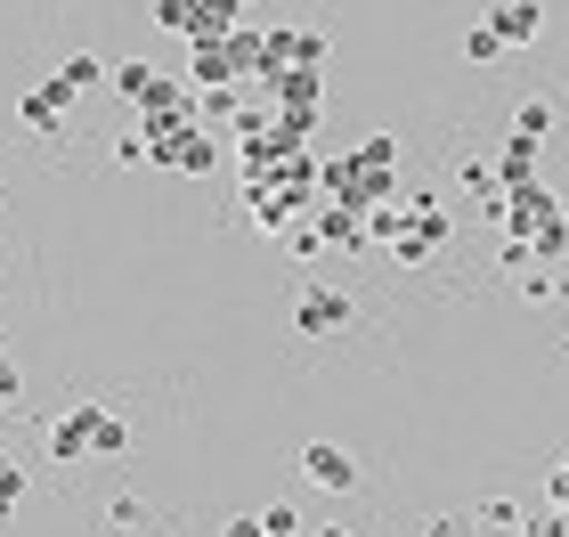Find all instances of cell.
<instances>
[{
	"mask_svg": "<svg viewBox=\"0 0 569 537\" xmlns=\"http://www.w3.org/2000/svg\"><path fill=\"white\" fill-rule=\"evenodd\" d=\"M561 220V203H553V188H537V179H529V188H505V237H521V245H537V237H546V228Z\"/></svg>",
	"mask_w": 569,
	"mask_h": 537,
	"instance_id": "2",
	"label": "cell"
},
{
	"mask_svg": "<svg viewBox=\"0 0 569 537\" xmlns=\"http://www.w3.org/2000/svg\"><path fill=\"white\" fill-rule=\"evenodd\" d=\"M49 456H58V465H90V456H98V448H90V407H82V399L49 424Z\"/></svg>",
	"mask_w": 569,
	"mask_h": 537,
	"instance_id": "8",
	"label": "cell"
},
{
	"mask_svg": "<svg viewBox=\"0 0 569 537\" xmlns=\"http://www.w3.org/2000/svg\"><path fill=\"white\" fill-rule=\"evenodd\" d=\"M301 473H309V489H333V497L358 489V456L333 448V440H309V448H301Z\"/></svg>",
	"mask_w": 569,
	"mask_h": 537,
	"instance_id": "7",
	"label": "cell"
},
{
	"mask_svg": "<svg viewBox=\"0 0 569 537\" xmlns=\"http://www.w3.org/2000/svg\"><path fill=\"white\" fill-rule=\"evenodd\" d=\"M82 407H90V448H98V456H122V448H131V424H122L114 407H98V399H82Z\"/></svg>",
	"mask_w": 569,
	"mask_h": 537,
	"instance_id": "11",
	"label": "cell"
},
{
	"mask_svg": "<svg viewBox=\"0 0 569 537\" xmlns=\"http://www.w3.org/2000/svg\"><path fill=\"white\" fill-rule=\"evenodd\" d=\"M0 497H9V505L24 497V465H17V456H0Z\"/></svg>",
	"mask_w": 569,
	"mask_h": 537,
	"instance_id": "20",
	"label": "cell"
},
{
	"mask_svg": "<svg viewBox=\"0 0 569 537\" xmlns=\"http://www.w3.org/2000/svg\"><path fill=\"white\" fill-rule=\"evenodd\" d=\"M342 326H350V294H342V286H301V301H293V335L326 342V335H342Z\"/></svg>",
	"mask_w": 569,
	"mask_h": 537,
	"instance_id": "3",
	"label": "cell"
},
{
	"mask_svg": "<svg viewBox=\"0 0 569 537\" xmlns=\"http://www.w3.org/2000/svg\"><path fill=\"white\" fill-rule=\"evenodd\" d=\"M512 537H553V514H537V521H521Z\"/></svg>",
	"mask_w": 569,
	"mask_h": 537,
	"instance_id": "23",
	"label": "cell"
},
{
	"mask_svg": "<svg viewBox=\"0 0 569 537\" xmlns=\"http://www.w3.org/2000/svg\"><path fill=\"white\" fill-rule=\"evenodd\" d=\"M293 252H301V261H318V252H326V237H318V220H293Z\"/></svg>",
	"mask_w": 569,
	"mask_h": 537,
	"instance_id": "19",
	"label": "cell"
},
{
	"mask_svg": "<svg viewBox=\"0 0 569 537\" xmlns=\"http://www.w3.org/2000/svg\"><path fill=\"white\" fill-rule=\"evenodd\" d=\"M463 58H472V66H497V58H505V33H497L488 17H480V24H463Z\"/></svg>",
	"mask_w": 569,
	"mask_h": 537,
	"instance_id": "13",
	"label": "cell"
},
{
	"mask_svg": "<svg viewBox=\"0 0 569 537\" xmlns=\"http://www.w3.org/2000/svg\"><path fill=\"white\" fill-rule=\"evenodd\" d=\"M309 537H358V529H342V521H326V529H309Z\"/></svg>",
	"mask_w": 569,
	"mask_h": 537,
	"instance_id": "25",
	"label": "cell"
},
{
	"mask_svg": "<svg viewBox=\"0 0 569 537\" xmlns=\"http://www.w3.org/2000/svg\"><path fill=\"white\" fill-rule=\"evenodd\" d=\"M114 163H131V171H139V163H147V131H131V139H114Z\"/></svg>",
	"mask_w": 569,
	"mask_h": 537,
	"instance_id": "21",
	"label": "cell"
},
{
	"mask_svg": "<svg viewBox=\"0 0 569 537\" xmlns=\"http://www.w3.org/2000/svg\"><path fill=\"white\" fill-rule=\"evenodd\" d=\"M147 9H154V0H147Z\"/></svg>",
	"mask_w": 569,
	"mask_h": 537,
	"instance_id": "27",
	"label": "cell"
},
{
	"mask_svg": "<svg viewBox=\"0 0 569 537\" xmlns=\"http://www.w3.org/2000/svg\"><path fill=\"white\" fill-rule=\"evenodd\" d=\"M58 82L82 98V90H98V82H114V66H107V58H90V49H73V58L58 66Z\"/></svg>",
	"mask_w": 569,
	"mask_h": 537,
	"instance_id": "12",
	"label": "cell"
},
{
	"mask_svg": "<svg viewBox=\"0 0 569 537\" xmlns=\"http://www.w3.org/2000/svg\"><path fill=\"white\" fill-rule=\"evenodd\" d=\"M269 98L277 115H301V122H318V107H326V73H309V66H284V73H261L252 82Z\"/></svg>",
	"mask_w": 569,
	"mask_h": 537,
	"instance_id": "1",
	"label": "cell"
},
{
	"mask_svg": "<svg viewBox=\"0 0 569 537\" xmlns=\"http://www.w3.org/2000/svg\"><path fill=\"white\" fill-rule=\"evenodd\" d=\"M472 521H480V529H521L529 514H521L512 497H488V505H472Z\"/></svg>",
	"mask_w": 569,
	"mask_h": 537,
	"instance_id": "14",
	"label": "cell"
},
{
	"mask_svg": "<svg viewBox=\"0 0 569 537\" xmlns=\"http://www.w3.org/2000/svg\"><path fill=\"white\" fill-rule=\"evenodd\" d=\"M244 212L261 237H293V220H301V196L293 188H277V179H244Z\"/></svg>",
	"mask_w": 569,
	"mask_h": 537,
	"instance_id": "4",
	"label": "cell"
},
{
	"mask_svg": "<svg viewBox=\"0 0 569 537\" xmlns=\"http://www.w3.org/2000/svg\"><path fill=\"white\" fill-rule=\"evenodd\" d=\"M66 107H73V90L58 82V73H49L41 90H24V98H17V122H24L33 139H58V131H66Z\"/></svg>",
	"mask_w": 569,
	"mask_h": 537,
	"instance_id": "6",
	"label": "cell"
},
{
	"mask_svg": "<svg viewBox=\"0 0 569 537\" xmlns=\"http://www.w3.org/2000/svg\"><path fill=\"white\" fill-rule=\"evenodd\" d=\"M488 24L505 33V49H521V41L546 33V9H537V0H497V9H488Z\"/></svg>",
	"mask_w": 569,
	"mask_h": 537,
	"instance_id": "9",
	"label": "cell"
},
{
	"mask_svg": "<svg viewBox=\"0 0 569 537\" xmlns=\"http://www.w3.org/2000/svg\"><path fill=\"white\" fill-rule=\"evenodd\" d=\"M17 399H24V375H17V358L0 350V407H17Z\"/></svg>",
	"mask_w": 569,
	"mask_h": 537,
	"instance_id": "18",
	"label": "cell"
},
{
	"mask_svg": "<svg viewBox=\"0 0 569 537\" xmlns=\"http://www.w3.org/2000/svg\"><path fill=\"white\" fill-rule=\"evenodd\" d=\"M188 82L196 90H237L244 82V66H237V41H188Z\"/></svg>",
	"mask_w": 569,
	"mask_h": 537,
	"instance_id": "5",
	"label": "cell"
},
{
	"mask_svg": "<svg viewBox=\"0 0 569 537\" xmlns=\"http://www.w3.org/2000/svg\"><path fill=\"white\" fill-rule=\"evenodd\" d=\"M220 537H261V514H237V521H228Z\"/></svg>",
	"mask_w": 569,
	"mask_h": 537,
	"instance_id": "22",
	"label": "cell"
},
{
	"mask_svg": "<svg viewBox=\"0 0 569 537\" xmlns=\"http://www.w3.org/2000/svg\"><path fill=\"white\" fill-rule=\"evenodd\" d=\"M537 147H546V139H529V131L505 139V156H497V179H505V188H529V179H537Z\"/></svg>",
	"mask_w": 569,
	"mask_h": 537,
	"instance_id": "10",
	"label": "cell"
},
{
	"mask_svg": "<svg viewBox=\"0 0 569 537\" xmlns=\"http://www.w3.org/2000/svg\"><path fill=\"white\" fill-rule=\"evenodd\" d=\"M423 537H472V514H431Z\"/></svg>",
	"mask_w": 569,
	"mask_h": 537,
	"instance_id": "17",
	"label": "cell"
},
{
	"mask_svg": "<svg viewBox=\"0 0 569 537\" xmlns=\"http://www.w3.org/2000/svg\"><path fill=\"white\" fill-rule=\"evenodd\" d=\"M512 131H529V139H546L553 131V98H529L521 115H512Z\"/></svg>",
	"mask_w": 569,
	"mask_h": 537,
	"instance_id": "15",
	"label": "cell"
},
{
	"mask_svg": "<svg viewBox=\"0 0 569 537\" xmlns=\"http://www.w3.org/2000/svg\"><path fill=\"white\" fill-rule=\"evenodd\" d=\"M261 537H309V529H301L293 505H269V514H261Z\"/></svg>",
	"mask_w": 569,
	"mask_h": 537,
	"instance_id": "16",
	"label": "cell"
},
{
	"mask_svg": "<svg viewBox=\"0 0 569 537\" xmlns=\"http://www.w3.org/2000/svg\"><path fill=\"white\" fill-rule=\"evenodd\" d=\"M0 350H9V335H0Z\"/></svg>",
	"mask_w": 569,
	"mask_h": 537,
	"instance_id": "26",
	"label": "cell"
},
{
	"mask_svg": "<svg viewBox=\"0 0 569 537\" xmlns=\"http://www.w3.org/2000/svg\"><path fill=\"white\" fill-rule=\"evenodd\" d=\"M553 505H569V456H561V473H553Z\"/></svg>",
	"mask_w": 569,
	"mask_h": 537,
	"instance_id": "24",
	"label": "cell"
}]
</instances>
